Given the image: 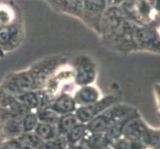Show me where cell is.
<instances>
[{
  "label": "cell",
  "mask_w": 160,
  "mask_h": 149,
  "mask_svg": "<svg viewBox=\"0 0 160 149\" xmlns=\"http://www.w3.org/2000/svg\"><path fill=\"white\" fill-rule=\"evenodd\" d=\"M18 141H20L22 144L29 146L33 149H38L42 144L43 140L38 136L34 131L30 132H22V133L17 137Z\"/></svg>",
  "instance_id": "cell-21"
},
{
  "label": "cell",
  "mask_w": 160,
  "mask_h": 149,
  "mask_svg": "<svg viewBox=\"0 0 160 149\" xmlns=\"http://www.w3.org/2000/svg\"><path fill=\"white\" fill-rule=\"evenodd\" d=\"M23 21L17 4L10 1H0V28Z\"/></svg>",
  "instance_id": "cell-12"
},
{
  "label": "cell",
  "mask_w": 160,
  "mask_h": 149,
  "mask_svg": "<svg viewBox=\"0 0 160 149\" xmlns=\"http://www.w3.org/2000/svg\"><path fill=\"white\" fill-rule=\"evenodd\" d=\"M107 7V0H82V16L81 21L100 35L102 16Z\"/></svg>",
  "instance_id": "cell-6"
},
{
  "label": "cell",
  "mask_w": 160,
  "mask_h": 149,
  "mask_svg": "<svg viewBox=\"0 0 160 149\" xmlns=\"http://www.w3.org/2000/svg\"><path fill=\"white\" fill-rule=\"evenodd\" d=\"M56 12L82 19V0H44Z\"/></svg>",
  "instance_id": "cell-11"
},
{
  "label": "cell",
  "mask_w": 160,
  "mask_h": 149,
  "mask_svg": "<svg viewBox=\"0 0 160 149\" xmlns=\"http://www.w3.org/2000/svg\"><path fill=\"white\" fill-rule=\"evenodd\" d=\"M156 91H157V93H158V98H159V101H160V87H156Z\"/></svg>",
  "instance_id": "cell-28"
},
{
  "label": "cell",
  "mask_w": 160,
  "mask_h": 149,
  "mask_svg": "<svg viewBox=\"0 0 160 149\" xmlns=\"http://www.w3.org/2000/svg\"><path fill=\"white\" fill-rule=\"evenodd\" d=\"M36 114L38 117L40 122H45V123H50L56 125L57 121L60 117V115L55 112V110L50 107H42L36 109Z\"/></svg>",
  "instance_id": "cell-20"
},
{
  "label": "cell",
  "mask_w": 160,
  "mask_h": 149,
  "mask_svg": "<svg viewBox=\"0 0 160 149\" xmlns=\"http://www.w3.org/2000/svg\"><path fill=\"white\" fill-rule=\"evenodd\" d=\"M21 122L23 132H30L34 131L37 124L39 123V119H38V117L35 112H28L22 117Z\"/></svg>",
  "instance_id": "cell-22"
},
{
  "label": "cell",
  "mask_w": 160,
  "mask_h": 149,
  "mask_svg": "<svg viewBox=\"0 0 160 149\" xmlns=\"http://www.w3.org/2000/svg\"><path fill=\"white\" fill-rule=\"evenodd\" d=\"M18 102L28 110H36L41 107V97L39 91H27L16 95Z\"/></svg>",
  "instance_id": "cell-16"
},
{
  "label": "cell",
  "mask_w": 160,
  "mask_h": 149,
  "mask_svg": "<svg viewBox=\"0 0 160 149\" xmlns=\"http://www.w3.org/2000/svg\"><path fill=\"white\" fill-rule=\"evenodd\" d=\"M118 102V97L112 95L107 96L104 97H101L97 102L89 104V106L78 107L75 112V114L78 118L79 122L87 124L93 117L102 113L103 110H106L109 107H112Z\"/></svg>",
  "instance_id": "cell-8"
},
{
  "label": "cell",
  "mask_w": 160,
  "mask_h": 149,
  "mask_svg": "<svg viewBox=\"0 0 160 149\" xmlns=\"http://www.w3.org/2000/svg\"><path fill=\"white\" fill-rule=\"evenodd\" d=\"M0 87L15 96L27 91H34L32 79L27 70L7 75L0 85Z\"/></svg>",
  "instance_id": "cell-7"
},
{
  "label": "cell",
  "mask_w": 160,
  "mask_h": 149,
  "mask_svg": "<svg viewBox=\"0 0 160 149\" xmlns=\"http://www.w3.org/2000/svg\"><path fill=\"white\" fill-rule=\"evenodd\" d=\"M156 31H157L158 36H159V38H160V23H158V25L156 26Z\"/></svg>",
  "instance_id": "cell-27"
},
{
  "label": "cell",
  "mask_w": 160,
  "mask_h": 149,
  "mask_svg": "<svg viewBox=\"0 0 160 149\" xmlns=\"http://www.w3.org/2000/svg\"><path fill=\"white\" fill-rule=\"evenodd\" d=\"M79 122L75 112L60 115V117L56 123V127L59 135H65L67 132L74 127Z\"/></svg>",
  "instance_id": "cell-18"
},
{
  "label": "cell",
  "mask_w": 160,
  "mask_h": 149,
  "mask_svg": "<svg viewBox=\"0 0 160 149\" xmlns=\"http://www.w3.org/2000/svg\"><path fill=\"white\" fill-rule=\"evenodd\" d=\"M68 63V58L65 56H51L44 58L34 63L27 69L33 82L34 91L42 90L47 81L56 73V71Z\"/></svg>",
  "instance_id": "cell-3"
},
{
  "label": "cell",
  "mask_w": 160,
  "mask_h": 149,
  "mask_svg": "<svg viewBox=\"0 0 160 149\" xmlns=\"http://www.w3.org/2000/svg\"><path fill=\"white\" fill-rule=\"evenodd\" d=\"M73 97L77 106L84 107L97 102L101 98V92L97 87H93L92 85H87L80 87L75 92Z\"/></svg>",
  "instance_id": "cell-13"
},
{
  "label": "cell",
  "mask_w": 160,
  "mask_h": 149,
  "mask_svg": "<svg viewBox=\"0 0 160 149\" xmlns=\"http://www.w3.org/2000/svg\"><path fill=\"white\" fill-rule=\"evenodd\" d=\"M50 107L59 115L73 113L76 112L77 107H78L74 97L69 92H62L58 95L51 102Z\"/></svg>",
  "instance_id": "cell-14"
},
{
  "label": "cell",
  "mask_w": 160,
  "mask_h": 149,
  "mask_svg": "<svg viewBox=\"0 0 160 149\" xmlns=\"http://www.w3.org/2000/svg\"><path fill=\"white\" fill-rule=\"evenodd\" d=\"M137 24L126 19L118 30L101 37L103 46L119 54H129L138 50L135 42V30Z\"/></svg>",
  "instance_id": "cell-2"
},
{
  "label": "cell",
  "mask_w": 160,
  "mask_h": 149,
  "mask_svg": "<svg viewBox=\"0 0 160 149\" xmlns=\"http://www.w3.org/2000/svg\"><path fill=\"white\" fill-rule=\"evenodd\" d=\"M66 149H70V148H69V147H68V148H66Z\"/></svg>",
  "instance_id": "cell-30"
},
{
  "label": "cell",
  "mask_w": 160,
  "mask_h": 149,
  "mask_svg": "<svg viewBox=\"0 0 160 149\" xmlns=\"http://www.w3.org/2000/svg\"><path fill=\"white\" fill-rule=\"evenodd\" d=\"M112 141L108 138L106 132H89L82 141L81 144L86 146L88 149H102L107 146L112 145Z\"/></svg>",
  "instance_id": "cell-15"
},
{
  "label": "cell",
  "mask_w": 160,
  "mask_h": 149,
  "mask_svg": "<svg viewBox=\"0 0 160 149\" xmlns=\"http://www.w3.org/2000/svg\"><path fill=\"white\" fill-rule=\"evenodd\" d=\"M34 132L43 141L50 140L57 136H60L58 133L56 125L50 124V123H45V122H40V121L35 127Z\"/></svg>",
  "instance_id": "cell-19"
},
{
  "label": "cell",
  "mask_w": 160,
  "mask_h": 149,
  "mask_svg": "<svg viewBox=\"0 0 160 149\" xmlns=\"http://www.w3.org/2000/svg\"><path fill=\"white\" fill-rule=\"evenodd\" d=\"M25 30L23 21L0 28V50L3 54L17 50L24 41Z\"/></svg>",
  "instance_id": "cell-5"
},
{
  "label": "cell",
  "mask_w": 160,
  "mask_h": 149,
  "mask_svg": "<svg viewBox=\"0 0 160 149\" xmlns=\"http://www.w3.org/2000/svg\"><path fill=\"white\" fill-rule=\"evenodd\" d=\"M137 112L134 108L124 104H112L102 113L93 117L86 125L89 132H106L110 126L119 122H128L129 120L136 118Z\"/></svg>",
  "instance_id": "cell-1"
},
{
  "label": "cell",
  "mask_w": 160,
  "mask_h": 149,
  "mask_svg": "<svg viewBox=\"0 0 160 149\" xmlns=\"http://www.w3.org/2000/svg\"><path fill=\"white\" fill-rule=\"evenodd\" d=\"M124 2V0H107L108 6H120Z\"/></svg>",
  "instance_id": "cell-24"
},
{
  "label": "cell",
  "mask_w": 160,
  "mask_h": 149,
  "mask_svg": "<svg viewBox=\"0 0 160 149\" xmlns=\"http://www.w3.org/2000/svg\"><path fill=\"white\" fill-rule=\"evenodd\" d=\"M128 19L120 6H108L102 16L100 37L114 32Z\"/></svg>",
  "instance_id": "cell-10"
},
{
  "label": "cell",
  "mask_w": 160,
  "mask_h": 149,
  "mask_svg": "<svg viewBox=\"0 0 160 149\" xmlns=\"http://www.w3.org/2000/svg\"><path fill=\"white\" fill-rule=\"evenodd\" d=\"M69 147V144L64 135H60L53 139L43 141L38 149H66Z\"/></svg>",
  "instance_id": "cell-23"
},
{
  "label": "cell",
  "mask_w": 160,
  "mask_h": 149,
  "mask_svg": "<svg viewBox=\"0 0 160 149\" xmlns=\"http://www.w3.org/2000/svg\"><path fill=\"white\" fill-rule=\"evenodd\" d=\"M74 71V82L77 86L92 85L97 79V63L89 55H79L72 63Z\"/></svg>",
  "instance_id": "cell-4"
},
{
  "label": "cell",
  "mask_w": 160,
  "mask_h": 149,
  "mask_svg": "<svg viewBox=\"0 0 160 149\" xmlns=\"http://www.w3.org/2000/svg\"><path fill=\"white\" fill-rule=\"evenodd\" d=\"M134 38L138 50L144 49L160 52V38L155 25H138L136 27Z\"/></svg>",
  "instance_id": "cell-9"
},
{
  "label": "cell",
  "mask_w": 160,
  "mask_h": 149,
  "mask_svg": "<svg viewBox=\"0 0 160 149\" xmlns=\"http://www.w3.org/2000/svg\"><path fill=\"white\" fill-rule=\"evenodd\" d=\"M154 3V7H155V10L157 12V16L159 17L160 16V0H153Z\"/></svg>",
  "instance_id": "cell-25"
},
{
  "label": "cell",
  "mask_w": 160,
  "mask_h": 149,
  "mask_svg": "<svg viewBox=\"0 0 160 149\" xmlns=\"http://www.w3.org/2000/svg\"><path fill=\"white\" fill-rule=\"evenodd\" d=\"M70 149H88L86 146L82 145V144H77V145H72V146H69Z\"/></svg>",
  "instance_id": "cell-26"
},
{
  "label": "cell",
  "mask_w": 160,
  "mask_h": 149,
  "mask_svg": "<svg viewBox=\"0 0 160 149\" xmlns=\"http://www.w3.org/2000/svg\"><path fill=\"white\" fill-rule=\"evenodd\" d=\"M88 133H89V131H88L87 125L85 123L78 122L64 136L66 140H67L69 146H72V145L81 144L82 141L84 140V138L87 136Z\"/></svg>",
  "instance_id": "cell-17"
},
{
  "label": "cell",
  "mask_w": 160,
  "mask_h": 149,
  "mask_svg": "<svg viewBox=\"0 0 160 149\" xmlns=\"http://www.w3.org/2000/svg\"><path fill=\"white\" fill-rule=\"evenodd\" d=\"M102 149H113V148H112V146H110V145H109V146H107V147H104V148H102Z\"/></svg>",
  "instance_id": "cell-29"
}]
</instances>
